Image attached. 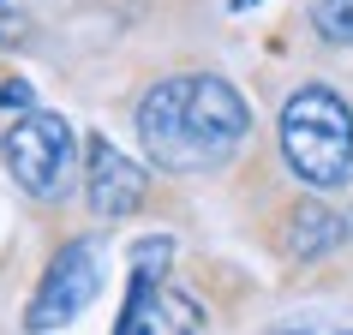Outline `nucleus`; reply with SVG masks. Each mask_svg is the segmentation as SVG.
<instances>
[{
    "instance_id": "obj_1",
    "label": "nucleus",
    "mask_w": 353,
    "mask_h": 335,
    "mask_svg": "<svg viewBox=\"0 0 353 335\" xmlns=\"http://www.w3.org/2000/svg\"><path fill=\"white\" fill-rule=\"evenodd\" d=\"M138 144L162 174H216L252 132L245 96L216 72H174L138 96Z\"/></svg>"
},
{
    "instance_id": "obj_11",
    "label": "nucleus",
    "mask_w": 353,
    "mask_h": 335,
    "mask_svg": "<svg viewBox=\"0 0 353 335\" xmlns=\"http://www.w3.org/2000/svg\"><path fill=\"white\" fill-rule=\"evenodd\" d=\"M0 108L30 114V84H24V78H12V72H0Z\"/></svg>"
},
{
    "instance_id": "obj_8",
    "label": "nucleus",
    "mask_w": 353,
    "mask_h": 335,
    "mask_svg": "<svg viewBox=\"0 0 353 335\" xmlns=\"http://www.w3.org/2000/svg\"><path fill=\"white\" fill-rule=\"evenodd\" d=\"M312 30L330 48H353V0H312Z\"/></svg>"
},
{
    "instance_id": "obj_4",
    "label": "nucleus",
    "mask_w": 353,
    "mask_h": 335,
    "mask_svg": "<svg viewBox=\"0 0 353 335\" xmlns=\"http://www.w3.org/2000/svg\"><path fill=\"white\" fill-rule=\"evenodd\" d=\"M168 263H174L168 234H150L132 245V294L114 335H204V305L168 287Z\"/></svg>"
},
{
    "instance_id": "obj_5",
    "label": "nucleus",
    "mask_w": 353,
    "mask_h": 335,
    "mask_svg": "<svg viewBox=\"0 0 353 335\" xmlns=\"http://www.w3.org/2000/svg\"><path fill=\"white\" fill-rule=\"evenodd\" d=\"M102 281H108V252H102V240H66L54 252V263L42 270L30 305H24V329L30 335L66 329L84 305H96Z\"/></svg>"
},
{
    "instance_id": "obj_10",
    "label": "nucleus",
    "mask_w": 353,
    "mask_h": 335,
    "mask_svg": "<svg viewBox=\"0 0 353 335\" xmlns=\"http://www.w3.org/2000/svg\"><path fill=\"white\" fill-rule=\"evenodd\" d=\"M24 37H30V0H0V42L12 48Z\"/></svg>"
},
{
    "instance_id": "obj_3",
    "label": "nucleus",
    "mask_w": 353,
    "mask_h": 335,
    "mask_svg": "<svg viewBox=\"0 0 353 335\" xmlns=\"http://www.w3.org/2000/svg\"><path fill=\"white\" fill-rule=\"evenodd\" d=\"M0 156H6V174L19 180L37 204H54L72 192V174H78V132L66 114H19L12 126L0 132Z\"/></svg>"
},
{
    "instance_id": "obj_9",
    "label": "nucleus",
    "mask_w": 353,
    "mask_h": 335,
    "mask_svg": "<svg viewBox=\"0 0 353 335\" xmlns=\"http://www.w3.org/2000/svg\"><path fill=\"white\" fill-rule=\"evenodd\" d=\"M270 335H353V317H330V312H305V317H288L276 323Z\"/></svg>"
},
{
    "instance_id": "obj_6",
    "label": "nucleus",
    "mask_w": 353,
    "mask_h": 335,
    "mask_svg": "<svg viewBox=\"0 0 353 335\" xmlns=\"http://www.w3.org/2000/svg\"><path fill=\"white\" fill-rule=\"evenodd\" d=\"M144 198H150V174L120 144L90 132L84 138V204H90V216L96 222H120L132 210H144Z\"/></svg>"
},
{
    "instance_id": "obj_2",
    "label": "nucleus",
    "mask_w": 353,
    "mask_h": 335,
    "mask_svg": "<svg viewBox=\"0 0 353 335\" xmlns=\"http://www.w3.org/2000/svg\"><path fill=\"white\" fill-rule=\"evenodd\" d=\"M276 144L281 162L299 186L341 192L353 186V108L330 84H299L276 114Z\"/></svg>"
},
{
    "instance_id": "obj_7",
    "label": "nucleus",
    "mask_w": 353,
    "mask_h": 335,
    "mask_svg": "<svg viewBox=\"0 0 353 335\" xmlns=\"http://www.w3.org/2000/svg\"><path fill=\"white\" fill-rule=\"evenodd\" d=\"M288 252L294 258H317V252H330L335 240H341V216L335 210H294L288 216Z\"/></svg>"
}]
</instances>
